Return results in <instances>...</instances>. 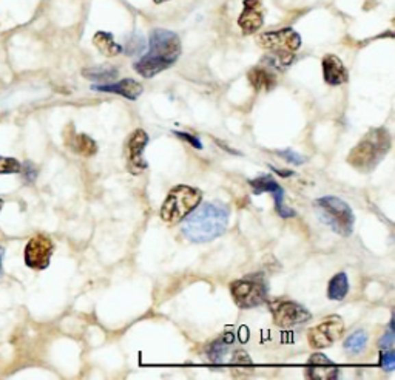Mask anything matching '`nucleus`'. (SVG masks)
<instances>
[{"label":"nucleus","mask_w":395,"mask_h":380,"mask_svg":"<svg viewBox=\"0 0 395 380\" xmlns=\"http://www.w3.org/2000/svg\"><path fill=\"white\" fill-rule=\"evenodd\" d=\"M230 210L222 203H203L182 223V233L192 243H209L226 232Z\"/></svg>","instance_id":"f257e3e1"},{"label":"nucleus","mask_w":395,"mask_h":380,"mask_svg":"<svg viewBox=\"0 0 395 380\" xmlns=\"http://www.w3.org/2000/svg\"><path fill=\"white\" fill-rule=\"evenodd\" d=\"M181 56V40L178 34L164 28H156L150 36L149 51L133 64L136 73L142 77H153L167 68Z\"/></svg>","instance_id":"f03ea898"},{"label":"nucleus","mask_w":395,"mask_h":380,"mask_svg":"<svg viewBox=\"0 0 395 380\" xmlns=\"http://www.w3.org/2000/svg\"><path fill=\"white\" fill-rule=\"evenodd\" d=\"M391 134L383 127L370 129L351 150L348 164L360 172H372L391 150Z\"/></svg>","instance_id":"7ed1b4c3"},{"label":"nucleus","mask_w":395,"mask_h":380,"mask_svg":"<svg viewBox=\"0 0 395 380\" xmlns=\"http://www.w3.org/2000/svg\"><path fill=\"white\" fill-rule=\"evenodd\" d=\"M318 220L342 237H349L354 231L355 216L348 203L337 197H323L314 203Z\"/></svg>","instance_id":"20e7f679"},{"label":"nucleus","mask_w":395,"mask_h":380,"mask_svg":"<svg viewBox=\"0 0 395 380\" xmlns=\"http://www.w3.org/2000/svg\"><path fill=\"white\" fill-rule=\"evenodd\" d=\"M203 200V192L190 186H176L168 192L160 210L162 221L168 225H178L186 216L193 212Z\"/></svg>","instance_id":"39448f33"},{"label":"nucleus","mask_w":395,"mask_h":380,"mask_svg":"<svg viewBox=\"0 0 395 380\" xmlns=\"http://www.w3.org/2000/svg\"><path fill=\"white\" fill-rule=\"evenodd\" d=\"M230 294L235 305H238L241 309H252L267 301L269 283L263 274H251L233 281L230 285Z\"/></svg>","instance_id":"423d86ee"},{"label":"nucleus","mask_w":395,"mask_h":380,"mask_svg":"<svg viewBox=\"0 0 395 380\" xmlns=\"http://www.w3.org/2000/svg\"><path fill=\"white\" fill-rule=\"evenodd\" d=\"M273 322L279 328H294L296 325H303L312 318L311 311L300 303L292 300L277 299L269 303Z\"/></svg>","instance_id":"0eeeda50"},{"label":"nucleus","mask_w":395,"mask_h":380,"mask_svg":"<svg viewBox=\"0 0 395 380\" xmlns=\"http://www.w3.org/2000/svg\"><path fill=\"white\" fill-rule=\"evenodd\" d=\"M258 45L270 50L278 56H294L300 50L301 36L294 28H281L278 31H267L258 36Z\"/></svg>","instance_id":"6e6552de"},{"label":"nucleus","mask_w":395,"mask_h":380,"mask_svg":"<svg viewBox=\"0 0 395 380\" xmlns=\"http://www.w3.org/2000/svg\"><path fill=\"white\" fill-rule=\"evenodd\" d=\"M150 138L147 131L142 129H136L127 138L123 150L127 168H129L131 175H141L142 172H145V168H149L147 161L144 160V150L147 147Z\"/></svg>","instance_id":"1a4fd4ad"},{"label":"nucleus","mask_w":395,"mask_h":380,"mask_svg":"<svg viewBox=\"0 0 395 380\" xmlns=\"http://www.w3.org/2000/svg\"><path fill=\"white\" fill-rule=\"evenodd\" d=\"M344 334V322L342 317L331 316L324 322L314 327L307 334V342L314 349L329 348L342 339Z\"/></svg>","instance_id":"9d476101"},{"label":"nucleus","mask_w":395,"mask_h":380,"mask_svg":"<svg viewBox=\"0 0 395 380\" xmlns=\"http://www.w3.org/2000/svg\"><path fill=\"white\" fill-rule=\"evenodd\" d=\"M54 251L53 241L45 235H36L25 246V264L34 270H44L50 266Z\"/></svg>","instance_id":"9b49d317"},{"label":"nucleus","mask_w":395,"mask_h":380,"mask_svg":"<svg viewBox=\"0 0 395 380\" xmlns=\"http://www.w3.org/2000/svg\"><path fill=\"white\" fill-rule=\"evenodd\" d=\"M249 184H251L255 195H261L267 192V194L273 197V200H275V210L281 218H292V216L296 215L294 209L284 206V189L270 175H261V177L249 181Z\"/></svg>","instance_id":"f8f14e48"},{"label":"nucleus","mask_w":395,"mask_h":380,"mask_svg":"<svg viewBox=\"0 0 395 380\" xmlns=\"http://www.w3.org/2000/svg\"><path fill=\"white\" fill-rule=\"evenodd\" d=\"M242 13L238 19V25L244 34H253L263 27L264 11L263 0H244L242 2Z\"/></svg>","instance_id":"ddd939ff"},{"label":"nucleus","mask_w":395,"mask_h":380,"mask_svg":"<svg viewBox=\"0 0 395 380\" xmlns=\"http://www.w3.org/2000/svg\"><path fill=\"white\" fill-rule=\"evenodd\" d=\"M91 88H93L94 92L114 93V94L124 96V98L130 99V101L138 99L144 92L141 84L136 82L135 79H130V77H127V79H123L119 82H113V84L112 82L110 84H99V86H93Z\"/></svg>","instance_id":"4468645a"},{"label":"nucleus","mask_w":395,"mask_h":380,"mask_svg":"<svg viewBox=\"0 0 395 380\" xmlns=\"http://www.w3.org/2000/svg\"><path fill=\"white\" fill-rule=\"evenodd\" d=\"M323 76L324 82L329 86H342L349 79L348 70L335 54H326L323 58Z\"/></svg>","instance_id":"2eb2a0df"},{"label":"nucleus","mask_w":395,"mask_h":380,"mask_svg":"<svg viewBox=\"0 0 395 380\" xmlns=\"http://www.w3.org/2000/svg\"><path fill=\"white\" fill-rule=\"evenodd\" d=\"M247 77L257 92H270L277 86V76L270 67H253Z\"/></svg>","instance_id":"dca6fc26"},{"label":"nucleus","mask_w":395,"mask_h":380,"mask_svg":"<svg viewBox=\"0 0 395 380\" xmlns=\"http://www.w3.org/2000/svg\"><path fill=\"white\" fill-rule=\"evenodd\" d=\"M93 44L96 45L97 50H99L102 54H105L107 58H114L123 53V47L114 40L112 33L97 31L93 38Z\"/></svg>","instance_id":"f3484780"},{"label":"nucleus","mask_w":395,"mask_h":380,"mask_svg":"<svg viewBox=\"0 0 395 380\" xmlns=\"http://www.w3.org/2000/svg\"><path fill=\"white\" fill-rule=\"evenodd\" d=\"M65 142H66V146L73 150V152H76L82 156H93L97 152L96 142L87 135L71 134V136L66 138Z\"/></svg>","instance_id":"a211bd4d"},{"label":"nucleus","mask_w":395,"mask_h":380,"mask_svg":"<svg viewBox=\"0 0 395 380\" xmlns=\"http://www.w3.org/2000/svg\"><path fill=\"white\" fill-rule=\"evenodd\" d=\"M349 292V279L346 273H338L337 275H333L331 281H329V286H327V297L331 300H344L346 295Z\"/></svg>","instance_id":"6ab92c4d"},{"label":"nucleus","mask_w":395,"mask_h":380,"mask_svg":"<svg viewBox=\"0 0 395 380\" xmlns=\"http://www.w3.org/2000/svg\"><path fill=\"white\" fill-rule=\"evenodd\" d=\"M82 75L90 81L101 82V84H110L114 81L119 75L118 68L110 67V65H101V67H93V68H85L82 71Z\"/></svg>","instance_id":"aec40b11"},{"label":"nucleus","mask_w":395,"mask_h":380,"mask_svg":"<svg viewBox=\"0 0 395 380\" xmlns=\"http://www.w3.org/2000/svg\"><path fill=\"white\" fill-rule=\"evenodd\" d=\"M232 342H233L232 334H226L224 337H221V339L215 340L207 349L209 359L214 362V364H220V362H222L224 355H226L229 346L232 345Z\"/></svg>","instance_id":"412c9836"},{"label":"nucleus","mask_w":395,"mask_h":380,"mask_svg":"<svg viewBox=\"0 0 395 380\" xmlns=\"http://www.w3.org/2000/svg\"><path fill=\"white\" fill-rule=\"evenodd\" d=\"M368 345V334L364 333V331L358 329L355 333H352L346 342L343 343L344 349L351 354H360L364 351V348Z\"/></svg>","instance_id":"4be33fe9"},{"label":"nucleus","mask_w":395,"mask_h":380,"mask_svg":"<svg viewBox=\"0 0 395 380\" xmlns=\"http://www.w3.org/2000/svg\"><path fill=\"white\" fill-rule=\"evenodd\" d=\"M309 376L312 379H337L338 377V368L335 365H311V370L307 371Z\"/></svg>","instance_id":"5701e85b"},{"label":"nucleus","mask_w":395,"mask_h":380,"mask_svg":"<svg viewBox=\"0 0 395 380\" xmlns=\"http://www.w3.org/2000/svg\"><path fill=\"white\" fill-rule=\"evenodd\" d=\"M22 164L16 158L10 156H0V175H11L21 173Z\"/></svg>","instance_id":"b1692460"},{"label":"nucleus","mask_w":395,"mask_h":380,"mask_svg":"<svg viewBox=\"0 0 395 380\" xmlns=\"http://www.w3.org/2000/svg\"><path fill=\"white\" fill-rule=\"evenodd\" d=\"M277 153L281 156L283 160H285V161L290 162V164H294V166H301V164H305V162L307 161L305 156L294 152V150H290V149L279 150V152H277Z\"/></svg>","instance_id":"393cba45"},{"label":"nucleus","mask_w":395,"mask_h":380,"mask_svg":"<svg viewBox=\"0 0 395 380\" xmlns=\"http://www.w3.org/2000/svg\"><path fill=\"white\" fill-rule=\"evenodd\" d=\"M380 366L386 371H394L395 368V353L391 349H381L380 353Z\"/></svg>","instance_id":"a878e982"},{"label":"nucleus","mask_w":395,"mask_h":380,"mask_svg":"<svg viewBox=\"0 0 395 380\" xmlns=\"http://www.w3.org/2000/svg\"><path fill=\"white\" fill-rule=\"evenodd\" d=\"M394 340H395V335H394V320H391V323H389V329L386 331L385 334H383V337L379 340V348H380V349H389V348H392Z\"/></svg>","instance_id":"bb28decb"},{"label":"nucleus","mask_w":395,"mask_h":380,"mask_svg":"<svg viewBox=\"0 0 395 380\" xmlns=\"http://www.w3.org/2000/svg\"><path fill=\"white\" fill-rule=\"evenodd\" d=\"M21 173H23V179H25L27 183H33V181L38 178V168H36L33 162L29 161H27L25 164H22Z\"/></svg>","instance_id":"cd10ccee"},{"label":"nucleus","mask_w":395,"mask_h":380,"mask_svg":"<svg viewBox=\"0 0 395 380\" xmlns=\"http://www.w3.org/2000/svg\"><path fill=\"white\" fill-rule=\"evenodd\" d=\"M173 134H175L176 136H178V138H181V140L187 141L188 144H190L192 147L198 149V150H201V149H203V144H201V141L198 140L196 136H193V135H188V134H184V131H178V130H175Z\"/></svg>","instance_id":"c85d7f7f"},{"label":"nucleus","mask_w":395,"mask_h":380,"mask_svg":"<svg viewBox=\"0 0 395 380\" xmlns=\"http://www.w3.org/2000/svg\"><path fill=\"white\" fill-rule=\"evenodd\" d=\"M309 365H332V362L323 354H315L309 359Z\"/></svg>","instance_id":"c756f323"},{"label":"nucleus","mask_w":395,"mask_h":380,"mask_svg":"<svg viewBox=\"0 0 395 380\" xmlns=\"http://www.w3.org/2000/svg\"><path fill=\"white\" fill-rule=\"evenodd\" d=\"M270 168L273 172H277L278 175H281V177H292V175H294V172H290V170H278L277 167H272V166H270Z\"/></svg>","instance_id":"7c9ffc66"},{"label":"nucleus","mask_w":395,"mask_h":380,"mask_svg":"<svg viewBox=\"0 0 395 380\" xmlns=\"http://www.w3.org/2000/svg\"><path fill=\"white\" fill-rule=\"evenodd\" d=\"M3 257H5V249L0 246V275L3 274Z\"/></svg>","instance_id":"2f4dec72"},{"label":"nucleus","mask_w":395,"mask_h":380,"mask_svg":"<svg viewBox=\"0 0 395 380\" xmlns=\"http://www.w3.org/2000/svg\"><path fill=\"white\" fill-rule=\"evenodd\" d=\"M2 207H3V198L0 197V210H2Z\"/></svg>","instance_id":"473e14b6"},{"label":"nucleus","mask_w":395,"mask_h":380,"mask_svg":"<svg viewBox=\"0 0 395 380\" xmlns=\"http://www.w3.org/2000/svg\"><path fill=\"white\" fill-rule=\"evenodd\" d=\"M155 3H164V2H167V0H153Z\"/></svg>","instance_id":"72a5a7b5"}]
</instances>
